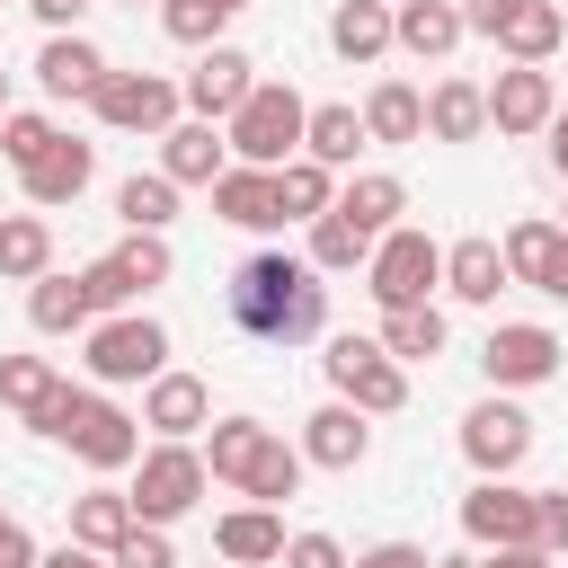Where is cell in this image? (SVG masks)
<instances>
[{
	"instance_id": "d4e9b609",
	"label": "cell",
	"mask_w": 568,
	"mask_h": 568,
	"mask_svg": "<svg viewBox=\"0 0 568 568\" xmlns=\"http://www.w3.org/2000/svg\"><path fill=\"white\" fill-rule=\"evenodd\" d=\"M328 53L337 62H382L390 53V0H337L328 9Z\"/></svg>"
},
{
	"instance_id": "83f0119b",
	"label": "cell",
	"mask_w": 568,
	"mask_h": 568,
	"mask_svg": "<svg viewBox=\"0 0 568 568\" xmlns=\"http://www.w3.org/2000/svg\"><path fill=\"white\" fill-rule=\"evenodd\" d=\"M497 248H506V275L541 293V284H550V266L568 257V231H559V222H541V213H524V222H515V231H506Z\"/></svg>"
},
{
	"instance_id": "ac0fdd59",
	"label": "cell",
	"mask_w": 568,
	"mask_h": 568,
	"mask_svg": "<svg viewBox=\"0 0 568 568\" xmlns=\"http://www.w3.org/2000/svg\"><path fill=\"white\" fill-rule=\"evenodd\" d=\"M364 453H373V426H364V408L328 399V408H311V417H302V462H320V470H355Z\"/></svg>"
},
{
	"instance_id": "4316f807",
	"label": "cell",
	"mask_w": 568,
	"mask_h": 568,
	"mask_svg": "<svg viewBox=\"0 0 568 568\" xmlns=\"http://www.w3.org/2000/svg\"><path fill=\"white\" fill-rule=\"evenodd\" d=\"M328 213H346L355 231H373V240H382V231L408 213V186H399L390 169H364V178H346V186H337V204H328Z\"/></svg>"
},
{
	"instance_id": "74e56055",
	"label": "cell",
	"mask_w": 568,
	"mask_h": 568,
	"mask_svg": "<svg viewBox=\"0 0 568 568\" xmlns=\"http://www.w3.org/2000/svg\"><path fill=\"white\" fill-rule=\"evenodd\" d=\"M115 213H124V231H169V222H178V178H160V169L142 178V169H133V178L115 186Z\"/></svg>"
},
{
	"instance_id": "6f0895ef",
	"label": "cell",
	"mask_w": 568,
	"mask_h": 568,
	"mask_svg": "<svg viewBox=\"0 0 568 568\" xmlns=\"http://www.w3.org/2000/svg\"><path fill=\"white\" fill-rule=\"evenodd\" d=\"M559 231H568V222H559Z\"/></svg>"
},
{
	"instance_id": "f1b7e54d",
	"label": "cell",
	"mask_w": 568,
	"mask_h": 568,
	"mask_svg": "<svg viewBox=\"0 0 568 568\" xmlns=\"http://www.w3.org/2000/svg\"><path fill=\"white\" fill-rule=\"evenodd\" d=\"M266 444H275V426H257V417H222V426H204V470L231 479V488H248V470H257Z\"/></svg>"
},
{
	"instance_id": "52a82bcc",
	"label": "cell",
	"mask_w": 568,
	"mask_h": 568,
	"mask_svg": "<svg viewBox=\"0 0 568 568\" xmlns=\"http://www.w3.org/2000/svg\"><path fill=\"white\" fill-rule=\"evenodd\" d=\"M169 266H178V257H169L160 231H124L98 266H80V293H89V311L106 320V311H133L151 284H169Z\"/></svg>"
},
{
	"instance_id": "c3c4849f",
	"label": "cell",
	"mask_w": 568,
	"mask_h": 568,
	"mask_svg": "<svg viewBox=\"0 0 568 568\" xmlns=\"http://www.w3.org/2000/svg\"><path fill=\"white\" fill-rule=\"evenodd\" d=\"M0 568H36V532L18 515H0Z\"/></svg>"
},
{
	"instance_id": "f6af8a7d",
	"label": "cell",
	"mask_w": 568,
	"mask_h": 568,
	"mask_svg": "<svg viewBox=\"0 0 568 568\" xmlns=\"http://www.w3.org/2000/svg\"><path fill=\"white\" fill-rule=\"evenodd\" d=\"M284 568H346L337 532H284Z\"/></svg>"
},
{
	"instance_id": "8fae6325",
	"label": "cell",
	"mask_w": 568,
	"mask_h": 568,
	"mask_svg": "<svg viewBox=\"0 0 568 568\" xmlns=\"http://www.w3.org/2000/svg\"><path fill=\"white\" fill-rule=\"evenodd\" d=\"M559 337L541 328V320H506V328H488V346H479V373L497 382V390H532V382H550L559 373Z\"/></svg>"
},
{
	"instance_id": "e575fe53",
	"label": "cell",
	"mask_w": 568,
	"mask_h": 568,
	"mask_svg": "<svg viewBox=\"0 0 568 568\" xmlns=\"http://www.w3.org/2000/svg\"><path fill=\"white\" fill-rule=\"evenodd\" d=\"M302 151H311L320 169H355V151H364V106H311V115H302Z\"/></svg>"
},
{
	"instance_id": "7bdbcfd3",
	"label": "cell",
	"mask_w": 568,
	"mask_h": 568,
	"mask_svg": "<svg viewBox=\"0 0 568 568\" xmlns=\"http://www.w3.org/2000/svg\"><path fill=\"white\" fill-rule=\"evenodd\" d=\"M115 568H178V550H169V524H133L115 550H106Z\"/></svg>"
},
{
	"instance_id": "9c48e42d",
	"label": "cell",
	"mask_w": 568,
	"mask_h": 568,
	"mask_svg": "<svg viewBox=\"0 0 568 568\" xmlns=\"http://www.w3.org/2000/svg\"><path fill=\"white\" fill-rule=\"evenodd\" d=\"M89 106H98L106 133H151V142H160V133L178 124L186 98H178V80H160V71H106Z\"/></svg>"
},
{
	"instance_id": "5b68a950",
	"label": "cell",
	"mask_w": 568,
	"mask_h": 568,
	"mask_svg": "<svg viewBox=\"0 0 568 568\" xmlns=\"http://www.w3.org/2000/svg\"><path fill=\"white\" fill-rule=\"evenodd\" d=\"M204 488H213V470H204V453L195 444H169V435H151V453L133 462V524H178V515H195L204 506Z\"/></svg>"
},
{
	"instance_id": "ba28073f",
	"label": "cell",
	"mask_w": 568,
	"mask_h": 568,
	"mask_svg": "<svg viewBox=\"0 0 568 568\" xmlns=\"http://www.w3.org/2000/svg\"><path fill=\"white\" fill-rule=\"evenodd\" d=\"M435 284H444V248H435L426 231L390 222V231L373 240V257H364V293H373L382 311H399V302H435Z\"/></svg>"
},
{
	"instance_id": "7402d4cb",
	"label": "cell",
	"mask_w": 568,
	"mask_h": 568,
	"mask_svg": "<svg viewBox=\"0 0 568 568\" xmlns=\"http://www.w3.org/2000/svg\"><path fill=\"white\" fill-rule=\"evenodd\" d=\"M213 213L231 222V231H284V213H275V169H222L213 178Z\"/></svg>"
},
{
	"instance_id": "7c38bea8",
	"label": "cell",
	"mask_w": 568,
	"mask_h": 568,
	"mask_svg": "<svg viewBox=\"0 0 568 568\" xmlns=\"http://www.w3.org/2000/svg\"><path fill=\"white\" fill-rule=\"evenodd\" d=\"M550 115H559V89H550L541 62H506V71L488 80V124H497V133L524 142V133H541Z\"/></svg>"
},
{
	"instance_id": "680465c9",
	"label": "cell",
	"mask_w": 568,
	"mask_h": 568,
	"mask_svg": "<svg viewBox=\"0 0 568 568\" xmlns=\"http://www.w3.org/2000/svg\"><path fill=\"white\" fill-rule=\"evenodd\" d=\"M133 9H142V0H133Z\"/></svg>"
},
{
	"instance_id": "2e32d148",
	"label": "cell",
	"mask_w": 568,
	"mask_h": 568,
	"mask_svg": "<svg viewBox=\"0 0 568 568\" xmlns=\"http://www.w3.org/2000/svg\"><path fill=\"white\" fill-rule=\"evenodd\" d=\"M222 169H231V142H222L213 115H186V124L160 133V178H178V186H213Z\"/></svg>"
},
{
	"instance_id": "8992f818",
	"label": "cell",
	"mask_w": 568,
	"mask_h": 568,
	"mask_svg": "<svg viewBox=\"0 0 568 568\" xmlns=\"http://www.w3.org/2000/svg\"><path fill=\"white\" fill-rule=\"evenodd\" d=\"M320 373H328V390H337L346 408H364V417L408 408V364L382 355V337H328V346H320Z\"/></svg>"
},
{
	"instance_id": "f546056e",
	"label": "cell",
	"mask_w": 568,
	"mask_h": 568,
	"mask_svg": "<svg viewBox=\"0 0 568 568\" xmlns=\"http://www.w3.org/2000/svg\"><path fill=\"white\" fill-rule=\"evenodd\" d=\"M328 204H337V169H320L311 151H293V160L275 169V213H284V222H320Z\"/></svg>"
},
{
	"instance_id": "60d3db41",
	"label": "cell",
	"mask_w": 568,
	"mask_h": 568,
	"mask_svg": "<svg viewBox=\"0 0 568 568\" xmlns=\"http://www.w3.org/2000/svg\"><path fill=\"white\" fill-rule=\"evenodd\" d=\"M231 18H240L231 0H160V27H169L178 44H222Z\"/></svg>"
},
{
	"instance_id": "db71d44e",
	"label": "cell",
	"mask_w": 568,
	"mask_h": 568,
	"mask_svg": "<svg viewBox=\"0 0 568 568\" xmlns=\"http://www.w3.org/2000/svg\"><path fill=\"white\" fill-rule=\"evenodd\" d=\"M0 115H9V71H0Z\"/></svg>"
},
{
	"instance_id": "9a60e30c",
	"label": "cell",
	"mask_w": 568,
	"mask_h": 568,
	"mask_svg": "<svg viewBox=\"0 0 568 568\" xmlns=\"http://www.w3.org/2000/svg\"><path fill=\"white\" fill-rule=\"evenodd\" d=\"M462 532H470L479 550L532 541V488H515V479H479V488L462 497Z\"/></svg>"
},
{
	"instance_id": "4dcf8cb0",
	"label": "cell",
	"mask_w": 568,
	"mask_h": 568,
	"mask_svg": "<svg viewBox=\"0 0 568 568\" xmlns=\"http://www.w3.org/2000/svg\"><path fill=\"white\" fill-rule=\"evenodd\" d=\"M444 311L435 302H399V311H382V355H399V364H435L444 355Z\"/></svg>"
},
{
	"instance_id": "ee69618b",
	"label": "cell",
	"mask_w": 568,
	"mask_h": 568,
	"mask_svg": "<svg viewBox=\"0 0 568 568\" xmlns=\"http://www.w3.org/2000/svg\"><path fill=\"white\" fill-rule=\"evenodd\" d=\"M532 541L559 559L568 550V488H532Z\"/></svg>"
},
{
	"instance_id": "30bf717a",
	"label": "cell",
	"mask_w": 568,
	"mask_h": 568,
	"mask_svg": "<svg viewBox=\"0 0 568 568\" xmlns=\"http://www.w3.org/2000/svg\"><path fill=\"white\" fill-rule=\"evenodd\" d=\"M524 453H532V417L497 390V399H479L470 417H462V462L479 470V479H515L524 470Z\"/></svg>"
},
{
	"instance_id": "836d02e7",
	"label": "cell",
	"mask_w": 568,
	"mask_h": 568,
	"mask_svg": "<svg viewBox=\"0 0 568 568\" xmlns=\"http://www.w3.org/2000/svg\"><path fill=\"white\" fill-rule=\"evenodd\" d=\"M53 266V222L44 213H0V284H36Z\"/></svg>"
},
{
	"instance_id": "5bb4252c",
	"label": "cell",
	"mask_w": 568,
	"mask_h": 568,
	"mask_svg": "<svg viewBox=\"0 0 568 568\" xmlns=\"http://www.w3.org/2000/svg\"><path fill=\"white\" fill-rule=\"evenodd\" d=\"M248 89H257V62H248L240 44H204V53H195V71L178 80V98H186L195 115H213V124H222Z\"/></svg>"
},
{
	"instance_id": "d590c367",
	"label": "cell",
	"mask_w": 568,
	"mask_h": 568,
	"mask_svg": "<svg viewBox=\"0 0 568 568\" xmlns=\"http://www.w3.org/2000/svg\"><path fill=\"white\" fill-rule=\"evenodd\" d=\"M27 320H36L44 337H71V328H89L98 311H89V293H80V275H53V266H44V275L27 284Z\"/></svg>"
},
{
	"instance_id": "603a6c76",
	"label": "cell",
	"mask_w": 568,
	"mask_h": 568,
	"mask_svg": "<svg viewBox=\"0 0 568 568\" xmlns=\"http://www.w3.org/2000/svg\"><path fill=\"white\" fill-rule=\"evenodd\" d=\"M506 284H515V275H506V248H497V240L470 231V240L444 248V293H453V302H497Z\"/></svg>"
},
{
	"instance_id": "11a10c76",
	"label": "cell",
	"mask_w": 568,
	"mask_h": 568,
	"mask_svg": "<svg viewBox=\"0 0 568 568\" xmlns=\"http://www.w3.org/2000/svg\"><path fill=\"white\" fill-rule=\"evenodd\" d=\"M435 568H470V559H435Z\"/></svg>"
},
{
	"instance_id": "91938a15",
	"label": "cell",
	"mask_w": 568,
	"mask_h": 568,
	"mask_svg": "<svg viewBox=\"0 0 568 568\" xmlns=\"http://www.w3.org/2000/svg\"><path fill=\"white\" fill-rule=\"evenodd\" d=\"M0 9H9V0H0Z\"/></svg>"
},
{
	"instance_id": "b9f144b4",
	"label": "cell",
	"mask_w": 568,
	"mask_h": 568,
	"mask_svg": "<svg viewBox=\"0 0 568 568\" xmlns=\"http://www.w3.org/2000/svg\"><path fill=\"white\" fill-rule=\"evenodd\" d=\"M53 133H62L53 115H18V106H9V115H0V160H9V169H36V160L53 151Z\"/></svg>"
},
{
	"instance_id": "44dd1931",
	"label": "cell",
	"mask_w": 568,
	"mask_h": 568,
	"mask_svg": "<svg viewBox=\"0 0 568 568\" xmlns=\"http://www.w3.org/2000/svg\"><path fill=\"white\" fill-rule=\"evenodd\" d=\"M213 550L231 559V568H266V559H284V506H231L222 524H213Z\"/></svg>"
},
{
	"instance_id": "484cf974",
	"label": "cell",
	"mask_w": 568,
	"mask_h": 568,
	"mask_svg": "<svg viewBox=\"0 0 568 568\" xmlns=\"http://www.w3.org/2000/svg\"><path fill=\"white\" fill-rule=\"evenodd\" d=\"M364 142H426V89L373 80V98H364Z\"/></svg>"
},
{
	"instance_id": "4fadbf2b",
	"label": "cell",
	"mask_w": 568,
	"mask_h": 568,
	"mask_svg": "<svg viewBox=\"0 0 568 568\" xmlns=\"http://www.w3.org/2000/svg\"><path fill=\"white\" fill-rule=\"evenodd\" d=\"M142 426L169 435V444H195V435L213 426V390H204L195 373H169V364H160V373L142 382Z\"/></svg>"
},
{
	"instance_id": "bcb514c9",
	"label": "cell",
	"mask_w": 568,
	"mask_h": 568,
	"mask_svg": "<svg viewBox=\"0 0 568 568\" xmlns=\"http://www.w3.org/2000/svg\"><path fill=\"white\" fill-rule=\"evenodd\" d=\"M346 568H435V559H426L417 541H373V550H355Z\"/></svg>"
},
{
	"instance_id": "9f6ffc18",
	"label": "cell",
	"mask_w": 568,
	"mask_h": 568,
	"mask_svg": "<svg viewBox=\"0 0 568 568\" xmlns=\"http://www.w3.org/2000/svg\"><path fill=\"white\" fill-rule=\"evenodd\" d=\"M231 9H248V0H231Z\"/></svg>"
},
{
	"instance_id": "f5cc1de1",
	"label": "cell",
	"mask_w": 568,
	"mask_h": 568,
	"mask_svg": "<svg viewBox=\"0 0 568 568\" xmlns=\"http://www.w3.org/2000/svg\"><path fill=\"white\" fill-rule=\"evenodd\" d=\"M541 133H550V169H559V178H568V106H559V115H550V124H541Z\"/></svg>"
},
{
	"instance_id": "d6986e66",
	"label": "cell",
	"mask_w": 568,
	"mask_h": 568,
	"mask_svg": "<svg viewBox=\"0 0 568 568\" xmlns=\"http://www.w3.org/2000/svg\"><path fill=\"white\" fill-rule=\"evenodd\" d=\"M462 36H470V27H462V0H390V44H399V53L444 62Z\"/></svg>"
},
{
	"instance_id": "f35d334b",
	"label": "cell",
	"mask_w": 568,
	"mask_h": 568,
	"mask_svg": "<svg viewBox=\"0 0 568 568\" xmlns=\"http://www.w3.org/2000/svg\"><path fill=\"white\" fill-rule=\"evenodd\" d=\"M302 257H311L320 275H355V266L373 257V231H355L346 213H320V222H311V248H302Z\"/></svg>"
},
{
	"instance_id": "cb8c5ba5",
	"label": "cell",
	"mask_w": 568,
	"mask_h": 568,
	"mask_svg": "<svg viewBox=\"0 0 568 568\" xmlns=\"http://www.w3.org/2000/svg\"><path fill=\"white\" fill-rule=\"evenodd\" d=\"M488 133V89L479 80H435L426 89V142H479Z\"/></svg>"
},
{
	"instance_id": "8d00e7d4",
	"label": "cell",
	"mask_w": 568,
	"mask_h": 568,
	"mask_svg": "<svg viewBox=\"0 0 568 568\" xmlns=\"http://www.w3.org/2000/svg\"><path fill=\"white\" fill-rule=\"evenodd\" d=\"M559 36H568V18H559L550 0H524V9L497 27V53H506V62H550V53H559Z\"/></svg>"
},
{
	"instance_id": "816d5d0a",
	"label": "cell",
	"mask_w": 568,
	"mask_h": 568,
	"mask_svg": "<svg viewBox=\"0 0 568 568\" xmlns=\"http://www.w3.org/2000/svg\"><path fill=\"white\" fill-rule=\"evenodd\" d=\"M36 568H115L106 550H80V541H62V550H36Z\"/></svg>"
},
{
	"instance_id": "3957f363",
	"label": "cell",
	"mask_w": 568,
	"mask_h": 568,
	"mask_svg": "<svg viewBox=\"0 0 568 568\" xmlns=\"http://www.w3.org/2000/svg\"><path fill=\"white\" fill-rule=\"evenodd\" d=\"M302 115H311V98H302L293 80H257V89L222 115V142H231V160H248V169H284V160L302 151Z\"/></svg>"
},
{
	"instance_id": "6da1fadb",
	"label": "cell",
	"mask_w": 568,
	"mask_h": 568,
	"mask_svg": "<svg viewBox=\"0 0 568 568\" xmlns=\"http://www.w3.org/2000/svg\"><path fill=\"white\" fill-rule=\"evenodd\" d=\"M231 320L266 346H302L328 328V284L311 257H284V248H257L240 275H231Z\"/></svg>"
},
{
	"instance_id": "ab89813d",
	"label": "cell",
	"mask_w": 568,
	"mask_h": 568,
	"mask_svg": "<svg viewBox=\"0 0 568 568\" xmlns=\"http://www.w3.org/2000/svg\"><path fill=\"white\" fill-rule=\"evenodd\" d=\"M302 470H311V462H302V444H284V435H275V444L257 453V470H248V488H240V497H257V506H284V497L302 488Z\"/></svg>"
},
{
	"instance_id": "e0dca14e",
	"label": "cell",
	"mask_w": 568,
	"mask_h": 568,
	"mask_svg": "<svg viewBox=\"0 0 568 568\" xmlns=\"http://www.w3.org/2000/svg\"><path fill=\"white\" fill-rule=\"evenodd\" d=\"M115 62L71 27V36H44V53H36V89L44 98H98V80H106Z\"/></svg>"
},
{
	"instance_id": "f907efd6",
	"label": "cell",
	"mask_w": 568,
	"mask_h": 568,
	"mask_svg": "<svg viewBox=\"0 0 568 568\" xmlns=\"http://www.w3.org/2000/svg\"><path fill=\"white\" fill-rule=\"evenodd\" d=\"M27 9H36V18L53 27V36H71V27H80V18L98 9V0H27Z\"/></svg>"
},
{
	"instance_id": "d6a6232c",
	"label": "cell",
	"mask_w": 568,
	"mask_h": 568,
	"mask_svg": "<svg viewBox=\"0 0 568 568\" xmlns=\"http://www.w3.org/2000/svg\"><path fill=\"white\" fill-rule=\"evenodd\" d=\"M53 399H62L53 355H0V408H9V417H27V426H36Z\"/></svg>"
},
{
	"instance_id": "7dc6e473",
	"label": "cell",
	"mask_w": 568,
	"mask_h": 568,
	"mask_svg": "<svg viewBox=\"0 0 568 568\" xmlns=\"http://www.w3.org/2000/svg\"><path fill=\"white\" fill-rule=\"evenodd\" d=\"M515 9H524V0H462V27H470V36H488V44H497V27H506V18H515Z\"/></svg>"
},
{
	"instance_id": "681fc988",
	"label": "cell",
	"mask_w": 568,
	"mask_h": 568,
	"mask_svg": "<svg viewBox=\"0 0 568 568\" xmlns=\"http://www.w3.org/2000/svg\"><path fill=\"white\" fill-rule=\"evenodd\" d=\"M470 568H559L541 541H506V550H488V559H470Z\"/></svg>"
},
{
	"instance_id": "1f68e13d",
	"label": "cell",
	"mask_w": 568,
	"mask_h": 568,
	"mask_svg": "<svg viewBox=\"0 0 568 568\" xmlns=\"http://www.w3.org/2000/svg\"><path fill=\"white\" fill-rule=\"evenodd\" d=\"M124 532H133V497H124V488L98 479V488L71 497V541H80V550H115Z\"/></svg>"
},
{
	"instance_id": "277c9868",
	"label": "cell",
	"mask_w": 568,
	"mask_h": 568,
	"mask_svg": "<svg viewBox=\"0 0 568 568\" xmlns=\"http://www.w3.org/2000/svg\"><path fill=\"white\" fill-rule=\"evenodd\" d=\"M80 364H89V382H98V390L151 382V373L169 364V328H160L151 311H106V320H89V346H80Z\"/></svg>"
},
{
	"instance_id": "7a4b0ae2",
	"label": "cell",
	"mask_w": 568,
	"mask_h": 568,
	"mask_svg": "<svg viewBox=\"0 0 568 568\" xmlns=\"http://www.w3.org/2000/svg\"><path fill=\"white\" fill-rule=\"evenodd\" d=\"M36 435H53V444H71L98 479H115V470H133L142 462V417H124L115 399H98V390H71L62 382V399L36 417Z\"/></svg>"
},
{
	"instance_id": "ffe728a7",
	"label": "cell",
	"mask_w": 568,
	"mask_h": 568,
	"mask_svg": "<svg viewBox=\"0 0 568 568\" xmlns=\"http://www.w3.org/2000/svg\"><path fill=\"white\" fill-rule=\"evenodd\" d=\"M98 178V151L89 142H71V133H53V151L36 160V169H18V186H27V204H80V186Z\"/></svg>"
}]
</instances>
